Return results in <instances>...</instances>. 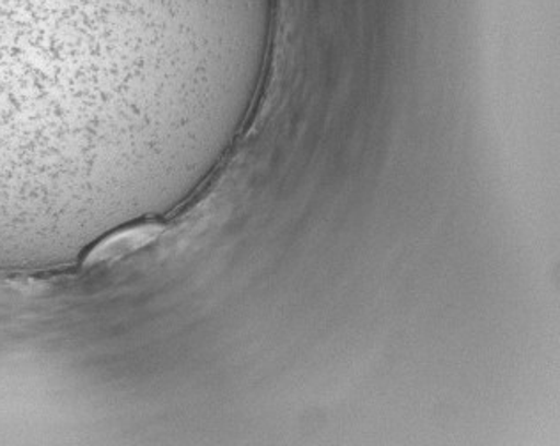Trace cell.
Instances as JSON below:
<instances>
[{"label": "cell", "mask_w": 560, "mask_h": 446, "mask_svg": "<svg viewBox=\"0 0 560 446\" xmlns=\"http://www.w3.org/2000/svg\"><path fill=\"white\" fill-rule=\"evenodd\" d=\"M100 0H0V206L70 190L102 159Z\"/></svg>", "instance_id": "1"}, {"label": "cell", "mask_w": 560, "mask_h": 446, "mask_svg": "<svg viewBox=\"0 0 560 446\" xmlns=\"http://www.w3.org/2000/svg\"><path fill=\"white\" fill-rule=\"evenodd\" d=\"M160 231L162 228L159 225H151V223L114 228L113 233L100 237L98 242L88 250V256H84L85 265H107L114 260L125 259L153 243L159 237Z\"/></svg>", "instance_id": "2"}]
</instances>
